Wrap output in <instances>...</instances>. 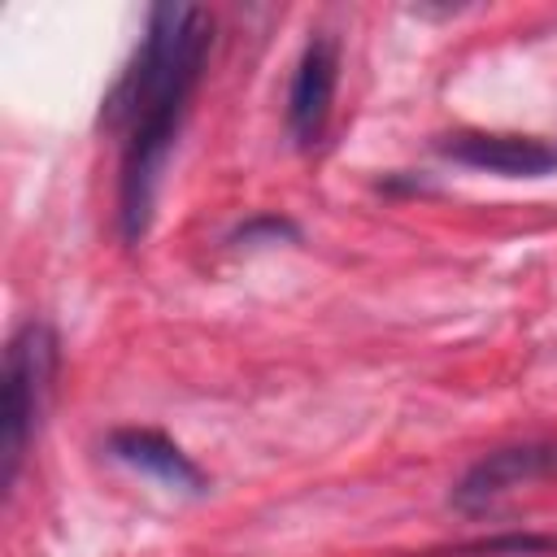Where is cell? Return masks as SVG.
Segmentation results:
<instances>
[{"label": "cell", "instance_id": "1", "mask_svg": "<svg viewBox=\"0 0 557 557\" xmlns=\"http://www.w3.org/2000/svg\"><path fill=\"white\" fill-rule=\"evenodd\" d=\"M209 44H213V22L205 9L152 4L139 52L104 100V126L122 135L117 231L126 244H139L152 226L161 174L187 122Z\"/></svg>", "mask_w": 557, "mask_h": 557}, {"label": "cell", "instance_id": "2", "mask_svg": "<svg viewBox=\"0 0 557 557\" xmlns=\"http://www.w3.org/2000/svg\"><path fill=\"white\" fill-rule=\"evenodd\" d=\"M57 361H61L57 331L39 318L17 326L4 348V383H0V487L4 492H13L26 448L39 435Z\"/></svg>", "mask_w": 557, "mask_h": 557}, {"label": "cell", "instance_id": "3", "mask_svg": "<svg viewBox=\"0 0 557 557\" xmlns=\"http://www.w3.org/2000/svg\"><path fill=\"white\" fill-rule=\"evenodd\" d=\"M540 479H557V440H522V444H500L492 453H483L453 487V505L461 513H479L492 500H500L505 492L522 487V483H540Z\"/></svg>", "mask_w": 557, "mask_h": 557}, {"label": "cell", "instance_id": "4", "mask_svg": "<svg viewBox=\"0 0 557 557\" xmlns=\"http://www.w3.org/2000/svg\"><path fill=\"white\" fill-rule=\"evenodd\" d=\"M335 78H339V48L331 35H313L300 48V61L287 83V135L296 148H313L326 135L331 104H335Z\"/></svg>", "mask_w": 557, "mask_h": 557}, {"label": "cell", "instance_id": "5", "mask_svg": "<svg viewBox=\"0 0 557 557\" xmlns=\"http://www.w3.org/2000/svg\"><path fill=\"white\" fill-rule=\"evenodd\" d=\"M440 157L487 170L500 178H548L557 174V144L531 139V135H496V131H457L435 144Z\"/></svg>", "mask_w": 557, "mask_h": 557}, {"label": "cell", "instance_id": "6", "mask_svg": "<svg viewBox=\"0 0 557 557\" xmlns=\"http://www.w3.org/2000/svg\"><path fill=\"white\" fill-rule=\"evenodd\" d=\"M104 448H109L113 461L131 466L135 474H148L152 483H161L170 492H183V496H205L209 492L205 470L170 435H161L152 426H117V431H109Z\"/></svg>", "mask_w": 557, "mask_h": 557}, {"label": "cell", "instance_id": "7", "mask_svg": "<svg viewBox=\"0 0 557 557\" xmlns=\"http://www.w3.org/2000/svg\"><path fill=\"white\" fill-rule=\"evenodd\" d=\"M544 548H557V540L548 535H505V540H479V544H466L457 548V557H518V553H544Z\"/></svg>", "mask_w": 557, "mask_h": 557}, {"label": "cell", "instance_id": "8", "mask_svg": "<svg viewBox=\"0 0 557 557\" xmlns=\"http://www.w3.org/2000/svg\"><path fill=\"white\" fill-rule=\"evenodd\" d=\"M296 222L292 218H278V213H261V218H248L231 239L235 244H278V239H296Z\"/></svg>", "mask_w": 557, "mask_h": 557}]
</instances>
